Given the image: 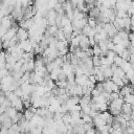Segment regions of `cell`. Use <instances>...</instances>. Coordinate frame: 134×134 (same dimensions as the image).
<instances>
[{"instance_id":"1","label":"cell","mask_w":134,"mask_h":134,"mask_svg":"<svg viewBox=\"0 0 134 134\" xmlns=\"http://www.w3.org/2000/svg\"><path fill=\"white\" fill-rule=\"evenodd\" d=\"M103 29L106 31V34L108 35V38L109 39H111L113 36H115L118 31H117V29L114 27V25L112 24V23H105L104 25H103Z\"/></svg>"},{"instance_id":"2","label":"cell","mask_w":134,"mask_h":134,"mask_svg":"<svg viewBox=\"0 0 134 134\" xmlns=\"http://www.w3.org/2000/svg\"><path fill=\"white\" fill-rule=\"evenodd\" d=\"M17 30H18V27L13 25L10 28H8V30L6 31V34L1 38V42L9 41V40H12L13 38H15V37H16V34H17Z\"/></svg>"},{"instance_id":"3","label":"cell","mask_w":134,"mask_h":134,"mask_svg":"<svg viewBox=\"0 0 134 134\" xmlns=\"http://www.w3.org/2000/svg\"><path fill=\"white\" fill-rule=\"evenodd\" d=\"M18 45L24 52H32V43L29 39L22 41V42H19Z\"/></svg>"},{"instance_id":"4","label":"cell","mask_w":134,"mask_h":134,"mask_svg":"<svg viewBox=\"0 0 134 134\" xmlns=\"http://www.w3.org/2000/svg\"><path fill=\"white\" fill-rule=\"evenodd\" d=\"M16 38H17L18 42H22V41L27 40L28 39V30H26L24 28H21V27H18Z\"/></svg>"},{"instance_id":"5","label":"cell","mask_w":134,"mask_h":134,"mask_svg":"<svg viewBox=\"0 0 134 134\" xmlns=\"http://www.w3.org/2000/svg\"><path fill=\"white\" fill-rule=\"evenodd\" d=\"M10 106H12L13 108H15L18 112H21V111L23 110V108H24L22 99H21L20 97H18V96H17L16 98H14V99L10 102Z\"/></svg>"},{"instance_id":"6","label":"cell","mask_w":134,"mask_h":134,"mask_svg":"<svg viewBox=\"0 0 134 134\" xmlns=\"http://www.w3.org/2000/svg\"><path fill=\"white\" fill-rule=\"evenodd\" d=\"M13 17L12 16H4L3 18H2V20H1V22H0V25L1 26H3V27H5V28H10L12 26H13V19H12Z\"/></svg>"},{"instance_id":"7","label":"cell","mask_w":134,"mask_h":134,"mask_svg":"<svg viewBox=\"0 0 134 134\" xmlns=\"http://www.w3.org/2000/svg\"><path fill=\"white\" fill-rule=\"evenodd\" d=\"M132 88H131V86L130 85H126V86H124V87H121L120 88V90H119V97L120 98H124L126 95H129V94H131L132 93Z\"/></svg>"},{"instance_id":"8","label":"cell","mask_w":134,"mask_h":134,"mask_svg":"<svg viewBox=\"0 0 134 134\" xmlns=\"http://www.w3.org/2000/svg\"><path fill=\"white\" fill-rule=\"evenodd\" d=\"M92 122H93V125H94L96 128H98V127H102V126H105V125H106V121L100 117L99 113H98L96 116H94V117L92 118Z\"/></svg>"},{"instance_id":"9","label":"cell","mask_w":134,"mask_h":134,"mask_svg":"<svg viewBox=\"0 0 134 134\" xmlns=\"http://www.w3.org/2000/svg\"><path fill=\"white\" fill-rule=\"evenodd\" d=\"M88 81V75L82 74V75H75V84L80 86H84L86 82Z\"/></svg>"},{"instance_id":"10","label":"cell","mask_w":134,"mask_h":134,"mask_svg":"<svg viewBox=\"0 0 134 134\" xmlns=\"http://www.w3.org/2000/svg\"><path fill=\"white\" fill-rule=\"evenodd\" d=\"M61 71H62L61 68H54L52 71H50V72H49V77H50V80H52L53 82L58 81V77H59V74L61 73Z\"/></svg>"},{"instance_id":"11","label":"cell","mask_w":134,"mask_h":134,"mask_svg":"<svg viewBox=\"0 0 134 134\" xmlns=\"http://www.w3.org/2000/svg\"><path fill=\"white\" fill-rule=\"evenodd\" d=\"M5 114H6V116H8L10 119H13V118L18 114V111H17L15 108H13V107L10 106V107H8V108L6 109Z\"/></svg>"},{"instance_id":"12","label":"cell","mask_w":134,"mask_h":134,"mask_svg":"<svg viewBox=\"0 0 134 134\" xmlns=\"http://www.w3.org/2000/svg\"><path fill=\"white\" fill-rule=\"evenodd\" d=\"M5 114V113H4ZM12 125H13V121H12V119L8 117V116H6V114L4 115V118H3V120H2V124H1V126L3 127V128H6V129H9L10 127H12Z\"/></svg>"},{"instance_id":"13","label":"cell","mask_w":134,"mask_h":134,"mask_svg":"<svg viewBox=\"0 0 134 134\" xmlns=\"http://www.w3.org/2000/svg\"><path fill=\"white\" fill-rule=\"evenodd\" d=\"M84 18H86L84 13L80 12L77 8H74L73 9V20H82Z\"/></svg>"},{"instance_id":"14","label":"cell","mask_w":134,"mask_h":134,"mask_svg":"<svg viewBox=\"0 0 134 134\" xmlns=\"http://www.w3.org/2000/svg\"><path fill=\"white\" fill-rule=\"evenodd\" d=\"M131 112H132V105L124 103V105L121 107V113L122 114H131Z\"/></svg>"},{"instance_id":"15","label":"cell","mask_w":134,"mask_h":134,"mask_svg":"<svg viewBox=\"0 0 134 134\" xmlns=\"http://www.w3.org/2000/svg\"><path fill=\"white\" fill-rule=\"evenodd\" d=\"M34 115H35V113L30 110V108H28V109H26L25 111H24V113H23V117L26 119V120H30L32 117H34Z\"/></svg>"},{"instance_id":"16","label":"cell","mask_w":134,"mask_h":134,"mask_svg":"<svg viewBox=\"0 0 134 134\" xmlns=\"http://www.w3.org/2000/svg\"><path fill=\"white\" fill-rule=\"evenodd\" d=\"M114 84H116L118 87H124L125 86V84H124V82H122V80L120 79V77H117V76H114V75H112V77L110 79Z\"/></svg>"},{"instance_id":"17","label":"cell","mask_w":134,"mask_h":134,"mask_svg":"<svg viewBox=\"0 0 134 134\" xmlns=\"http://www.w3.org/2000/svg\"><path fill=\"white\" fill-rule=\"evenodd\" d=\"M62 120H63V122H64L65 125L71 124V121H72V118H71V115H70V113H69V112H67V113L63 114V116H62Z\"/></svg>"},{"instance_id":"18","label":"cell","mask_w":134,"mask_h":134,"mask_svg":"<svg viewBox=\"0 0 134 134\" xmlns=\"http://www.w3.org/2000/svg\"><path fill=\"white\" fill-rule=\"evenodd\" d=\"M120 68H121V69L125 71V73H126L128 70H130V69H131V68H133V67H132V65L130 64V62H129V61H124V62H122V64H121V66H120Z\"/></svg>"},{"instance_id":"19","label":"cell","mask_w":134,"mask_h":134,"mask_svg":"<svg viewBox=\"0 0 134 134\" xmlns=\"http://www.w3.org/2000/svg\"><path fill=\"white\" fill-rule=\"evenodd\" d=\"M113 75H114V76H117V77L122 79V77H125V76H126V73H125V71H124L120 67H117V69L115 70V72L113 73Z\"/></svg>"},{"instance_id":"20","label":"cell","mask_w":134,"mask_h":134,"mask_svg":"<svg viewBox=\"0 0 134 134\" xmlns=\"http://www.w3.org/2000/svg\"><path fill=\"white\" fill-rule=\"evenodd\" d=\"M87 24H88L90 27L94 28V27L97 25V21H96V19H95V18H92V17H88V18H87Z\"/></svg>"},{"instance_id":"21","label":"cell","mask_w":134,"mask_h":134,"mask_svg":"<svg viewBox=\"0 0 134 134\" xmlns=\"http://www.w3.org/2000/svg\"><path fill=\"white\" fill-rule=\"evenodd\" d=\"M124 103H127V104H131V105H133L134 104V95L131 93V94H129V95H126L124 98Z\"/></svg>"},{"instance_id":"22","label":"cell","mask_w":134,"mask_h":134,"mask_svg":"<svg viewBox=\"0 0 134 134\" xmlns=\"http://www.w3.org/2000/svg\"><path fill=\"white\" fill-rule=\"evenodd\" d=\"M68 24H71V21L66 17V16H63L62 17V19H61V24H60V28H62V27H64V26H66V25H68Z\"/></svg>"},{"instance_id":"23","label":"cell","mask_w":134,"mask_h":134,"mask_svg":"<svg viewBox=\"0 0 134 134\" xmlns=\"http://www.w3.org/2000/svg\"><path fill=\"white\" fill-rule=\"evenodd\" d=\"M34 53L32 52H24L23 55H22V59L25 61V62H28L30 60H34Z\"/></svg>"},{"instance_id":"24","label":"cell","mask_w":134,"mask_h":134,"mask_svg":"<svg viewBox=\"0 0 134 134\" xmlns=\"http://www.w3.org/2000/svg\"><path fill=\"white\" fill-rule=\"evenodd\" d=\"M58 29H59V27H58L57 25L47 26V31L49 32V35H50V36H54V35H55V32L58 31Z\"/></svg>"},{"instance_id":"25","label":"cell","mask_w":134,"mask_h":134,"mask_svg":"<svg viewBox=\"0 0 134 134\" xmlns=\"http://www.w3.org/2000/svg\"><path fill=\"white\" fill-rule=\"evenodd\" d=\"M130 55H131L130 51H129V50L126 48V49H125V50L121 52V54H120L119 57H120L122 60H125V61H129V59H130Z\"/></svg>"},{"instance_id":"26","label":"cell","mask_w":134,"mask_h":134,"mask_svg":"<svg viewBox=\"0 0 134 134\" xmlns=\"http://www.w3.org/2000/svg\"><path fill=\"white\" fill-rule=\"evenodd\" d=\"M91 60H92V63H93V66L94 67L100 66V57L93 55V57H91Z\"/></svg>"},{"instance_id":"27","label":"cell","mask_w":134,"mask_h":134,"mask_svg":"<svg viewBox=\"0 0 134 134\" xmlns=\"http://www.w3.org/2000/svg\"><path fill=\"white\" fill-rule=\"evenodd\" d=\"M103 74H104V76H105V79H106V80H110V79L112 77V75H113V72H112L111 68H110V67H108V68L103 72Z\"/></svg>"},{"instance_id":"28","label":"cell","mask_w":134,"mask_h":134,"mask_svg":"<svg viewBox=\"0 0 134 134\" xmlns=\"http://www.w3.org/2000/svg\"><path fill=\"white\" fill-rule=\"evenodd\" d=\"M58 3H59L58 0H48L47 5H46V6H47V9H48V10H49V9H53Z\"/></svg>"},{"instance_id":"29","label":"cell","mask_w":134,"mask_h":134,"mask_svg":"<svg viewBox=\"0 0 134 134\" xmlns=\"http://www.w3.org/2000/svg\"><path fill=\"white\" fill-rule=\"evenodd\" d=\"M124 61H125V60H122L119 55H116V57L114 58V60H113V64H114L116 67H120Z\"/></svg>"},{"instance_id":"30","label":"cell","mask_w":134,"mask_h":134,"mask_svg":"<svg viewBox=\"0 0 134 134\" xmlns=\"http://www.w3.org/2000/svg\"><path fill=\"white\" fill-rule=\"evenodd\" d=\"M70 45L73 46V47H75V48H77L79 45H80V38L77 36L74 37V38H72L71 41H70Z\"/></svg>"},{"instance_id":"31","label":"cell","mask_w":134,"mask_h":134,"mask_svg":"<svg viewBox=\"0 0 134 134\" xmlns=\"http://www.w3.org/2000/svg\"><path fill=\"white\" fill-rule=\"evenodd\" d=\"M64 34H72L73 32V27H72V24H68L64 27H62Z\"/></svg>"},{"instance_id":"32","label":"cell","mask_w":134,"mask_h":134,"mask_svg":"<svg viewBox=\"0 0 134 134\" xmlns=\"http://www.w3.org/2000/svg\"><path fill=\"white\" fill-rule=\"evenodd\" d=\"M117 35L120 37V39H121V40H129V34H128V32H126L124 29L119 30V31L117 32Z\"/></svg>"},{"instance_id":"33","label":"cell","mask_w":134,"mask_h":134,"mask_svg":"<svg viewBox=\"0 0 134 134\" xmlns=\"http://www.w3.org/2000/svg\"><path fill=\"white\" fill-rule=\"evenodd\" d=\"M92 50H93V55H97V57H100L102 54V49L99 48V46L96 44L92 47Z\"/></svg>"},{"instance_id":"34","label":"cell","mask_w":134,"mask_h":134,"mask_svg":"<svg viewBox=\"0 0 134 134\" xmlns=\"http://www.w3.org/2000/svg\"><path fill=\"white\" fill-rule=\"evenodd\" d=\"M91 29H92V27H90L88 24H86V25L82 28V34H83L84 36H88V35H89V32L91 31Z\"/></svg>"},{"instance_id":"35","label":"cell","mask_w":134,"mask_h":134,"mask_svg":"<svg viewBox=\"0 0 134 134\" xmlns=\"http://www.w3.org/2000/svg\"><path fill=\"white\" fill-rule=\"evenodd\" d=\"M110 40H111V41H112V42H113L115 45H116V44H120V43H121V41H122V40L120 39V37H119L117 34H116L115 36H113V37H112Z\"/></svg>"},{"instance_id":"36","label":"cell","mask_w":134,"mask_h":134,"mask_svg":"<svg viewBox=\"0 0 134 134\" xmlns=\"http://www.w3.org/2000/svg\"><path fill=\"white\" fill-rule=\"evenodd\" d=\"M7 75H9V71H8L6 68H2V69H0V80L4 79V77L7 76Z\"/></svg>"},{"instance_id":"37","label":"cell","mask_w":134,"mask_h":134,"mask_svg":"<svg viewBox=\"0 0 134 134\" xmlns=\"http://www.w3.org/2000/svg\"><path fill=\"white\" fill-rule=\"evenodd\" d=\"M91 110V107L90 105H85V106H81V111L84 113V114H89Z\"/></svg>"},{"instance_id":"38","label":"cell","mask_w":134,"mask_h":134,"mask_svg":"<svg viewBox=\"0 0 134 134\" xmlns=\"http://www.w3.org/2000/svg\"><path fill=\"white\" fill-rule=\"evenodd\" d=\"M117 98H119V93L118 92H111L110 93V96H109L110 102L111 100H114V99H117Z\"/></svg>"},{"instance_id":"39","label":"cell","mask_w":134,"mask_h":134,"mask_svg":"<svg viewBox=\"0 0 134 134\" xmlns=\"http://www.w3.org/2000/svg\"><path fill=\"white\" fill-rule=\"evenodd\" d=\"M99 94H100V92H99V91H98V90H97L95 87H94V88L91 90V97H95V96H98Z\"/></svg>"},{"instance_id":"40","label":"cell","mask_w":134,"mask_h":134,"mask_svg":"<svg viewBox=\"0 0 134 134\" xmlns=\"http://www.w3.org/2000/svg\"><path fill=\"white\" fill-rule=\"evenodd\" d=\"M131 26H130V29L132 32H134V16H131Z\"/></svg>"},{"instance_id":"41","label":"cell","mask_w":134,"mask_h":134,"mask_svg":"<svg viewBox=\"0 0 134 134\" xmlns=\"http://www.w3.org/2000/svg\"><path fill=\"white\" fill-rule=\"evenodd\" d=\"M0 134H8V129L2 127L1 130H0Z\"/></svg>"},{"instance_id":"42","label":"cell","mask_w":134,"mask_h":134,"mask_svg":"<svg viewBox=\"0 0 134 134\" xmlns=\"http://www.w3.org/2000/svg\"><path fill=\"white\" fill-rule=\"evenodd\" d=\"M4 16H5V15H4V13H3V12L0 9V22H1V20H2V18H3Z\"/></svg>"},{"instance_id":"43","label":"cell","mask_w":134,"mask_h":134,"mask_svg":"<svg viewBox=\"0 0 134 134\" xmlns=\"http://www.w3.org/2000/svg\"><path fill=\"white\" fill-rule=\"evenodd\" d=\"M4 115H5V114H0V125L2 124V120H3V118H4Z\"/></svg>"},{"instance_id":"44","label":"cell","mask_w":134,"mask_h":134,"mask_svg":"<svg viewBox=\"0 0 134 134\" xmlns=\"http://www.w3.org/2000/svg\"><path fill=\"white\" fill-rule=\"evenodd\" d=\"M130 45H131V46L134 48V39H133L132 41H130Z\"/></svg>"},{"instance_id":"45","label":"cell","mask_w":134,"mask_h":134,"mask_svg":"<svg viewBox=\"0 0 134 134\" xmlns=\"http://www.w3.org/2000/svg\"><path fill=\"white\" fill-rule=\"evenodd\" d=\"M132 94L134 95V88H133V90H132Z\"/></svg>"},{"instance_id":"46","label":"cell","mask_w":134,"mask_h":134,"mask_svg":"<svg viewBox=\"0 0 134 134\" xmlns=\"http://www.w3.org/2000/svg\"><path fill=\"white\" fill-rule=\"evenodd\" d=\"M1 128H2V126H1V125H0V130H1Z\"/></svg>"}]
</instances>
